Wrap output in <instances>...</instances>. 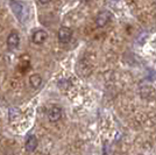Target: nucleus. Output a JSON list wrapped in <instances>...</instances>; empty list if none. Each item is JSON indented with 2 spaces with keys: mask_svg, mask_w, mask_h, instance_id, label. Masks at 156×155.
<instances>
[{
  "mask_svg": "<svg viewBox=\"0 0 156 155\" xmlns=\"http://www.w3.org/2000/svg\"><path fill=\"white\" fill-rule=\"evenodd\" d=\"M11 7H12V11L13 13L18 16V19L20 21H25L28 18V12H27V8L25 7V5H22L21 2L18 1H11Z\"/></svg>",
  "mask_w": 156,
  "mask_h": 155,
  "instance_id": "1",
  "label": "nucleus"
},
{
  "mask_svg": "<svg viewBox=\"0 0 156 155\" xmlns=\"http://www.w3.org/2000/svg\"><path fill=\"white\" fill-rule=\"evenodd\" d=\"M47 117L49 119V121L51 123H56L58 121L59 119L62 118V109L59 106H56V105H52L50 106L48 111H47Z\"/></svg>",
  "mask_w": 156,
  "mask_h": 155,
  "instance_id": "2",
  "label": "nucleus"
},
{
  "mask_svg": "<svg viewBox=\"0 0 156 155\" xmlns=\"http://www.w3.org/2000/svg\"><path fill=\"white\" fill-rule=\"evenodd\" d=\"M112 19V14L108 11H103L97 15L96 18V25L98 27H104L106 26Z\"/></svg>",
  "mask_w": 156,
  "mask_h": 155,
  "instance_id": "3",
  "label": "nucleus"
},
{
  "mask_svg": "<svg viewBox=\"0 0 156 155\" xmlns=\"http://www.w3.org/2000/svg\"><path fill=\"white\" fill-rule=\"evenodd\" d=\"M72 38V29L69 27H62L58 31V41L61 43H68Z\"/></svg>",
  "mask_w": 156,
  "mask_h": 155,
  "instance_id": "4",
  "label": "nucleus"
},
{
  "mask_svg": "<svg viewBox=\"0 0 156 155\" xmlns=\"http://www.w3.org/2000/svg\"><path fill=\"white\" fill-rule=\"evenodd\" d=\"M48 39V34H47L46 31L43 29H40V31H36V32L33 34L32 40L35 45H42L46 42V40Z\"/></svg>",
  "mask_w": 156,
  "mask_h": 155,
  "instance_id": "5",
  "label": "nucleus"
},
{
  "mask_svg": "<svg viewBox=\"0 0 156 155\" xmlns=\"http://www.w3.org/2000/svg\"><path fill=\"white\" fill-rule=\"evenodd\" d=\"M19 43H20L19 34L16 32H12L8 35V38H7V45L9 47V49H16Z\"/></svg>",
  "mask_w": 156,
  "mask_h": 155,
  "instance_id": "6",
  "label": "nucleus"
},
{
  "mask_svg": "<svg viewBox=\"0 0 156 155\" xmlns=\"http://www.w3.org/2000/svg\"><path fill=\"white\" fill-rule=\"evenodd\" d=\"M37 145H39V141H37L36 136H35V135H29L28 138H27L25 147H26L27 152L32 153V152H34L35 149L37 148Z\"/></svg>",
  "mask_w": 156,
  "mask_h": 155,
  "instance_id": "7",
  "label": "nucleus"
},
{
  "mask_svg": "<svg viewBox=\"0 0 156 155\" xmlns=\"http://www.w3.org/2000/svg\"><path fill=\"white\" fill-rule=\"evenodd\" d=\"M29 83H30V85H32V88H34V89H37V88H40V86H41L42 78H41V76H40V75H37V74H34V75H32V76H30V78H29Z\"/></svg>",
  "mask_w": 156,
  "mask_h": 155,
  "instance_id": "8",
  "label": "nucleus"
},
{
  "mask_svg": "<svg viewBox=\"0 0 156 155\" xmlns=\"http://www.w3.org/2000/svg\"><path fill=\"white\" fill-rule=\"evenodd\" d=\"M41 4H48V2H50L51 0H39Z\"/></svg>",
  "mask_w": 156,
  "mask_h": 155,
  "instance_id": "9",
  "label": "nucleus"
},
{
  "mask_svg": "<svg viewBox=\"0 0 156 155\" xmlns=\"http://www.w3.org/2000/svg\"><path fill=\"white\" fill-rule=\"evenodd\" d=\"M84 1H90V0H84Z\"/></svg>",
  "mask_w": 156,
  "mask_h": 155,
  "instance_id": "10",
  "label": "nucleus"
}]
</instances>
